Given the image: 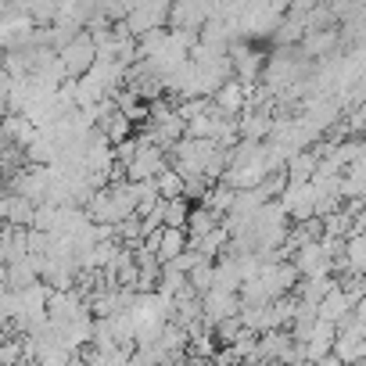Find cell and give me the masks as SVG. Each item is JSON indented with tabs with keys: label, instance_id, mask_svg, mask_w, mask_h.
<instances>
[{
	"label": "cell",
	"instance_id": "cell-1",
	"mask_svg": "<svg viewBox=\"0 0 366 366\" xmlns=\"http://www.w3.org/2000/svg\"><path fill=\"white\" fill-rule=\"evenodd\" d=\"M58 61H61V69H65V76H69V79H76V76L90 72V65L97 61V51H94L90 33H86V29H79L69 44H61V47H58Z\"/></svg>",
	"mask_w": 366,
	"mask_h": 366
},
{
	"label": "cell",
	"instance_id": "cell-2",
	"mask_svg": "<svg viewBox=\"0 0 366 366\" xmlns=\"http://www.w3.org/2000/svg\"><path fill=\"white\" fill-rule=\"evenodd\" d=\"M191 244V237H187V230L183 227H158V237H154V259L158 262H169L172 255H179L183 248Z\"/></svg>",
	"mask_w": 366,
	"mask_h": 366
}]
</instances>
